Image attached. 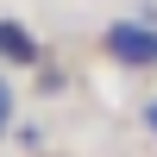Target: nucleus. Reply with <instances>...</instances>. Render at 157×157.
<instances>
[{"instance_id":"f03ea898","label":"nucleus","mask_w":157,"mask_h":157,"mask_svg":"<svg viewBox=\"0 0 157 157\" xmlns=\"http://www.w3.org/2000/svg\"><path fill=\"white\" fill-rule=\"evenodd\" d=\"M0 57H6L13 69H32V63H38V38L25 32L19 19H0Z\"/></svg>"},{"instance_id":"f257e3e1","label":"nucleus","mask_w":157,"mask_h":157,"mask_svg":"<svg viewBox=\"0 0 157 157\" xmlns=\"http://www.w3.org/2000/svg\"><path fill=\"white\" fill-rule=\"evenodd\" d=\"M101 50H107L113 63H126V69H157V25L113 19L107 32H101Z\"/></svg>"},{"instance_id":"7ed1b4c3","label":"nucleus","mask_w":157,"mask_h":157,"mask_svg":"<svg viewBox=\"0 0 157 157\" xmlns=\"http://www.w3.org/2000/svg\"><path fill=\"white\" fill-rule=\"evenodd\" d=\"M13 126V88H6V75H0V132Z\"/></svg>"},{"instance_id":"20e7f679","label":"nucleus","mask_w":157,"mask_h":157,"mask_svg":"<svg viewBox=\"0 0 157 157\" xmlns=\"http://www.w3.org/2000/svg\"><path fill=\"white\" fill-rule=\"evenodd\" d=\"M145 126H151V132H157V101H151V107H145Z\"/></svg>"}]
</instances>
